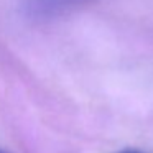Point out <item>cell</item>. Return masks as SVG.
Wrapping results in <instances>:
<instances>
[{
  "mask_svg": "<svg viewBox=\"0 0 153 153\" xmlns=\"http://www.w3.org/2000/svg\"><path fill=\"white\" fill-rule=\"evenodd\" d=\"M74 2V0H31L30 4L33 7V12H40V13H48V12H53L56 8L63 7Z\"/></svg>",
  "mask_w": 153,
  "mask_h": 153,
  "instance_id": "obj_1",
  "label": "cell"
},
{
  "mask_svg": "<svg viewBox=\"0 0 153 153\" xmlns=\"http://www.w3.org/2000/svg\"><path fill=\"white\" fill-rule=\"evenodd\" d=\"M119 153H142V152H137V150H123V152H119Z\"/></svg>",
  "mask_w": 153,
  "mask_h": 153,
  "instance_id": "obj_2",
  "label": "cell"
},
{
  "mask_svg": "<svg viewBox=\"0 0 153 153\" xmlns=\"http://www.w3.org/2000/svg\"><path fill=\"white\" fill-rule=\"evenodd\" d=\"M0 153H4V152H2V150H0Z\"/></svg>",
  "mask_w": 153,
  "mask_h": 153,
  "instance_id": "obj_3",
  "label": "cell"
}]
</instances>
